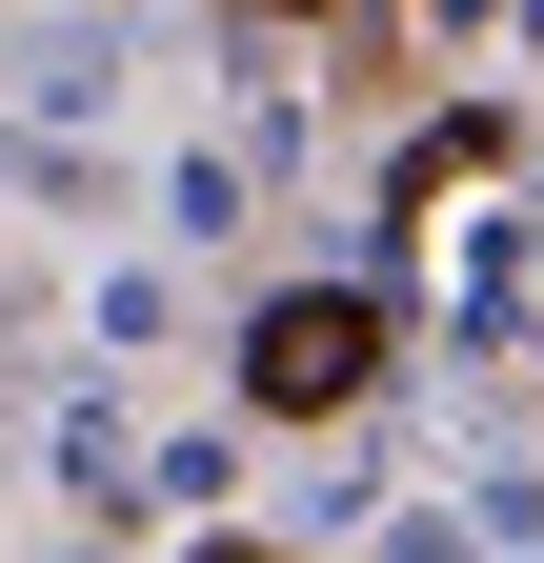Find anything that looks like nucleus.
Here are the masks:
<instances>
[{"label": "nucleus", "instance_id": "obj_1", "mask_svg": "<svg viewBox=\"0 0 544 563\" xmlns=\"http://www.w3.org/2000/svg\"><path fill=\"white\" fill-rule=\"evenodd\" d=\"M363 383H383V302H262V322H242V402L344 422Z\"/></svg>", "mask_w": 544, "mask_h": 563}, {"label": "nucleus", "instance_id": "obj_2", "mask_svg": "<svg viewBox=\"0 0 544 563\" xmlns=\"http://www.w3.org/2000/svg\"><path fill=\"white\" fill-rule=\"evenodd\" d=\"M202 563H262V543H202Z\"/></svg>", "mask_w": 544, "mask_h": 563}]
</instances>
